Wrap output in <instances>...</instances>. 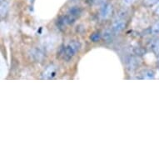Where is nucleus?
Listing matches in <instances>:
<instances>
[{"mask_svg":"<svg viewBox=\"0 0 159 159\" xmlns=\"http://www.w3.org/2000/svg\"><path fill=\"white\" fill-rule=\"evenodd\" d=\"M125 17V13H120L119 15L117 16V18L112 23L110 29L107 30V32H106V34H105L106 39H112V37H114L115 35L120 34L121 32L123 31L124 28L126 27V24H127Z\"/></svg>","mask_w":159,"mask_h":159,"instance_id":"f257e3e1","label":"nucleus"},{"mask_svg":"<svg viewBox=\"0 0 159 159\" xmlns=\"http://www.w3.org/2000/svg\"><path fill=\"white\" fill-rule=\"evenodd\" d=\"M81 48V43L78 41H72L66 45L61 51V55L65 60H70L71 58Z\"/></svg>","mask_w":159,"mask_h":159,"instance_id":"f03ea898","label":"nucleus"},{"mask_svg":"<svg viewBox=\"0 0 159 159\" xmlns=\"http://www.w3.org/2000/svg\"><path fill=\"white\" fill-rule=\"evenodd\" d=\"M57 66L51 64L48 65L47 68H45L43 72L42 73V78L45 80H50L55 78V76L57 75Z\"/></svg>","mask_w":159,"mask_h":159,"instance_id":"7ed1b4c3","label":"nucleus"},{"mask_svg":"<svg viewBox=\"0 0 159 159\" xmlns=\"http://www.w3.org/2000/svg\"><path fill=\"white\" fill-rule=\"evenodd\" d=\"M112 13V5L109 3H105L102 4L100 9V17L102 19H107L111 16Z\"/></svg>","mask_w":159,"mask_h":159,"instance_id":"20e7f679","label":"nucleus"},{"mask_svg":"<svg viewBox=\"0 0 159 159\" xmlns=\"http://www.w3.org/2000/svg\"><path fill=\"white\" fill-rule=\"evenodd\" d=\"M139 64H140V60L137 57L131 56L126 59V65L129 70H135Z\"/></svg>","mask_w":159,"mask_h":159,"instance_id":"39448f33","label":"nucleus"},{"mask_svg":"<svg viewBox=\"0 0 159 159\" xmlns=\"http://www.w3.org/2000/svg\"><path fill=\"white\" fill-rule=\"evenodd\" d=\"M81 13L82 9L79 7H73L68 12V15L70 17V18L73 22H75L76 19L81 15Z\"/></svg>","mask_w":159,"mask_h":159,"instance_id":"423d86ee","label":"nucleus"},{"mask_svg":"<svg viewBox=\"0 0 159 159\" xmlns=\"http://www.w3.org/2000/svg\"><path fill=\"white\" fill-rule=\"evenodd\" d=\"M155 76V73L150 69H145L140 73V78L142 79H152Z\"/></svg>","mask_w":159,"mask_h":159,"instance_id":"0eeeda50","label":"nucleus"},{"mask_svg":"<svg viewBox=\"0 0 159 159\" xmlns=\"http://www.w3.org/2000/svg\"><path fill=\"white\" fill-rule=\"evenodd\" d=\"M43 56H44L43 52L41 50L37 49V48L33 50L31 52V57L37 62H39L40 60H42L43 58Z\"/></svg>","mask_w":159,"mask_h":159,"instance_id":"6e6552de","label":"nucleus"},{"mask_svg":"<svg viewBox=\"0 0 159 159\" xmlns=\"http://www.w3.org/2000/svg\"><path fill=\"white\" fill-rule=\"evenodd\" d=\"M8 3L6 0H1V3H0V13H1V16L4 17L6 14L8 13Z\"/></svg>","mask_w":159,"mask_h":159,"instance_id":"1a4fd4ad","label":"nucleus"},{"mask_svg":"<svg viewBox=\"0 0 159 159\" xmlns=\"http://www.w3.org/2000/svg\"><path fill=\"white\" fill-rule=\"evenodd\" d=\"M152 51L155 53L157 57H159V40H157L155 42L153 43V44H152Z\"/></svg>","mask_w":159,"mask_h":159,"instance_id":"9d476101","label":"nucleus"},{"mask_svg":"<svg viewBox=\"0 0 159 159\" xmlns=\"http://www.w3.org/2000/svg\"><path fill=\"white\" fill-rule=\"evenodd\" d=\"M90 39L94 43L98 42L99 40L101 39V34L100 33H94V34H93L91 35Z\"/></svg>","mask_w":159,"mask_h":159,"instance_id":"9b49d317","label":"nucleus"},{"mask_svg":"<svg viewBox=\"0 0 159 159\" xmlns=\"http://www.w3.org/2000/svg\"><path fill=\"white\" fill-rule=\"evenodd\" d=\"M151 32L152 33V34H159V22L156 23V24H154L153 26L152 27Z\"/></svg>","mask_w":159,"mask_h":159,"instance_id":"f8f14e48","label":"nucleus"},{"mask_svg":"<svg viewBox=\"0 0 159 159\" xmlns=\"http://www.w3.org/2000/svg\"><path fill=\"white\" fill-rule=\"evenodd\" d=\"M91 4H101L105 3V0H88Z\"/></svg>","mask_w":159,"mask_h":159,"instance_id":"ddd939ff","label":"nucleus"},{"mask_svg":"<svg viewBox=\"0 0 159 159\" xmlns=\"http://www.w3.org/2000/svg\"><path fill=\"white\" fill-rule=\"evenodd\" d=\"M123 2L125 5H131L134 2H136V0H123Z\"/></svg>","mask_w":159,"mask_h":159,"instance_id":"4468645a","label":"nucleus"},{"mask_svg":"<svg viewBox=\"0 0 159 159\" xmlns=\"http://www.w3.org/2000/svg\"><path fill=\"white\" fill-rule=\"evenodd\" d=\"M155 2H156V0H144V3H146L147 5H151V4H153Z\"/></svg>","mask_w":159,"mask_h":159,"instance_id":"2eb2a0df","label":"nucleus"},{"mask_svg":"<svg viewBox=\"0 0 159 159\" xmlns=\"http://www.w3.org/2000/svg\"><path fill=\"white\" fill-rule=\"evenodd\" d=\"M155 13H157V15L159 16V2L158 3H157V5L156 8H155Z\"/></svg>","mask_w":159,"mask_h":159,"instance_id":"dca6fc26","label":"nucleus"},{"mask_svg":"<svg viewBox=\"0 0 159 159\" xmlns=\"http://www.w3.org/2000/svg\"><path fill=\"white\" fill-rule=\"evenodd\" d=\"M158 68H159V66H158Z\"/></svg>","mask_w":159,"mask_h":159,"instance_id":"f3484780","label":"nucleus"}]
</instances>
